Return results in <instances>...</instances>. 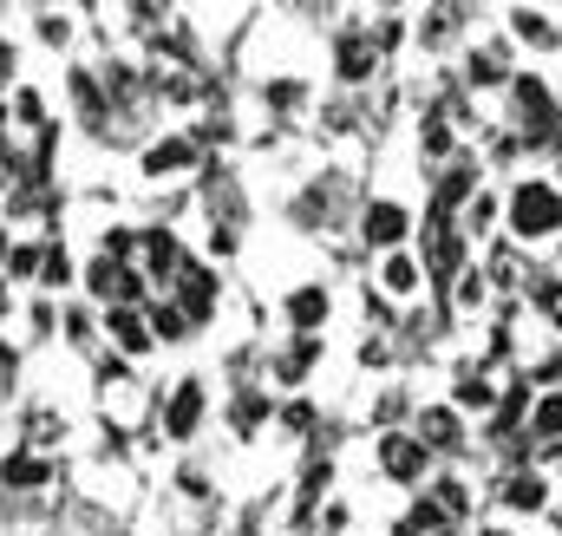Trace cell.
Instances as JSON below:
<instances>
[{"label": "cell", "mask_w": 562, "mask_h": 536, "mask_svg": "<svg viewBox=\"0 0 562 536\" xmlns=\"http://www.w3.org/2000/svg\"><path fill=\"white\" fill-rule=\"evenodd\" d=\"M373 66H380V46H373L367 33H347V40H340V72H347V79H367Z\"/></svg>", "instance_id": "52a82bcc"}, {"label": "cell", "mask_w": 562, "mask_h": 536, "mask_svg": "<svg viewBox=\"0 0 562 536\" xmlns=\"http://www.w3.org/2000/svg\"><path fill=\"white\" fill-rule=\"evenodd\" d=\"M144 256H150V275H157V281H177V236L150 230V236H144Z\"/></svg>", "instance_id": "7c38bea8"}, {"label": "cell", "mask_w": 562, "mask_h": 536, "mask_svg": "<svg viewBox=\"0 0 562 536\" xmlns=\"http://www.w3.org/2000/svg\"><path fill=\"white\" fill-rule=\"evenodd\" d=\"M537 301H543V308L562 321V281H537Z\"/></svg>", "instance_id": "7402d4cb"}, {"label": "cell", "mask_w": 562, "mask_h": 536, "mask_svg": "<svg viewBox=\"0 0 562 536\" xmlns=\"http://www.w3.org/2000/svg\"><path fill=\"white\" fill-rule=\"evenodd\" d=\"M46 275H40V281H46V288H66V281H72V263H66V256H59V249H53V256H46Z\"/></svg>", "instance_id": "ffe728a7"}, {"label": "cell", "mask_w": 562, "mask_h": 536, "mask_svg": "<svg viewBox=\"0 0 562 536\" xmlns=\"http://www.w3.org/2000/svg\"><path fill=\"white\" fill-rule=\"evenodd\" d=\"M504 504H510V511H543V504H550V484H543L537 471H510V478H504Z\"/></svg>", "instance_id": "5b68a950"}, {"label": "cell", "mask_w": 562, "mask_h": 536, "mask_svg": "<svg viewBox=\"0 0 562 536\" xmlns=\"http://www.w3.org/2000/svg\"><path fill=\"white\" fill-rule=\"evenodd\" d=\"M59 432H66V425H59V418H53V412H40V418H33V445H53V438H59Z\"/></svg>", "instance_id": "44dd1931"}, {"label": "cell", "mask_w": 562, "mask_h": 536, "mask_svg": "<svg viewBox=\"0 0 562 536\" xmlns=\"http://www.w3.org/2000/svg\"><path fill=\"white\" fill-rule=\"evenodd\" d=\"M530 432L537 438H562V393H550V400L530 412Z\"/></svg>", "instance_id": "9a60e30c"}, {"label": "cell", "mask_w": 562, "mask_h": 536, "mask_svg": "<svg viewBox=\"0 0 562 536\" xmlns=\"http://www.w3.org/2000/svg\"><path fill=\"white\" fill-rule=\"evenodd\" d=\"M445 531V511L431 504V498H419L413 511H406V524H400V536H438Z\"/></svg>", "instance_id": "4fadbf2b"}, {"label": "cell", "mask_w": 562, "mask_h": 536, "mask_svg": "<svg viewBox=\"0 0 562 536\" xmlns=\"http://www.w3.org/2000/svg\"><path fill=\"white\" fill-rule=\"evenodd\" d=\"M413 438H419V445H445V451H451V445L464 438V432H458V412H445V405H438V412H425Z\"/></svg>", "instance_id": "30bf717a"}, {"label": "cell", "mask_w": 562, "mask_h": 536, "mask_svg": "<svg viewBox=\"0 0 562 536\" xmlns=\"http://www.w3.org/2000/svg\"><path fill=\"white\" fill-rule=\"evenodd\" d=\"M557 223H562V197H557V183H524V190L510 197V230H517L524 243L550 236Z\"/></svg>", "instance_id": "6da1fadb"}, {"label": "cell", "mask_w": 562, "mask_h": 536, "mask_svg": "<svg viewBox=\"0 0 562 536\" xmlns=\"http://www.w3.org/2000/svg\"><path fill=\"white\" fill-rule=\"evenodd\" d=\"M406 223H413V216H406L400 203H373V210H367V243H373V249H393V243H406Z\"/></svg>", "instance_id": "277c9868"}, {"label": "cell", "mask_w": 562, "mask_h": 536, "mask_svg": "<svg viewBox=\"0 0 562 536\" xmlns=\"http://www.w3.org/2000/svg\"><path fill=\"white\" fill-rule=\"evenodd\" d=\"M183 164H190V144H183V137H164V144L144 150V170H150V177H177Z\"/></svg>", "instance_id": "ba28073f"}, {"label": "cell", "mask_w": 562, "mask_h": 536, "mask_svg": "<svg viewBox=\"0 0 562 536\" xmlns=\"http://www.w3.org/2000/svg\"><path fill=\"white\" fill-rule=\"evenodd\" d=\"M0 314H7V281H0Z\"/></svg>", "instance_id": "cb8c5ba5"}, {"label": "cell", "mask_w": 562, "mask_h": 536, "mask_svg": "<svg viewBox=\"0 0 562 536\" xmlns=\"http://www.w3.org/2000/svg\"><path fill=\"white\" fill-rule=\"evenodd\" d=\"M458 405H477V412H484V405H491V380H484V373H464V380H458Z\"/></svg>", "instance_id": "d6986e66"}, {"label": "cell", "mask_w": 562, "mask_h": 536, "mask_svg": "<svg viewBox=\"0 0 562 536\" xmlns=\"http://www.w3.org/2000/svg\"><path fill=\"white\" fill-rule=\"evenodd\" d=\"M196 418H203V387H196V380H183V387L170 393V405H164V432H170V438H190V432H196Z\"/></svg>", "instance_id": "3957f363"}, {"label": "cell", "mask_w": 562, "mask_h": 536, "mask_svg": "<svg viewBox=\"0 0 562 536\" xmlns=\"http://www.w3.org/2000/svg\"><path fill=\"white\" fill-rule=\"evenodd\" d=\"M7 66H13V46H0V72H7Z\"/></svg>", "instance_id": "603a6c76"}, {"label": "cell", "mask_w": 562, "mask_h": 536, "mask_svg": "<svg viewBox=\"0 0 562 536\" xmlns=\"http://www.w3.org/2000/svg\"><path fill=\"white\" fill-rule=\"evenodd\" d=\"M288 314H294V321H301V327H314V321H321V314H327V294H321V288H301V294H294V301H288Z\"/></svg>", "instance_id": "e0dca14e"}, {"label": "cell", "mask_w": 562, "mask_h": 536, "mask_svg": "<svg viewBox=\"0 0 562 536\" xmlns=\"http://www.w3.org/2000/svg\"><path fill=\"white\" fill-rule=\"evenodd\" d=\"M144 327H150L157 340H183V334H190V314H183V308H150Z\"/></svg>", "instance_id": "5bb4252c"}, {"label": "cell", "mask_w": 562, "mask_h": 536, "mask_svg": "<svg viewBox=\"0 0 562 536\" xmlns=\"http://www.w3.org/2000/svg\"><path fill=\"white\" fill-rule=\"evenodd\" d=\"M386 288H393V294H413V288H419V268L406 263V256H393V263H386Z\"/></svg>", "instance_id": "ac0fdd59"}, {"label": "cell", "mask_w": 562, "mask_h": 536, "mask_svg": "<svg viewBox=\"0 0 562 536\" xmlns=\"http://www.w3.org/2000/svg\"><path fill=\"white\" fill-rule=\"evenodd\" d=\"M0 478H7L13 491H33V484H46V458H33V451H13V458L0 465Z\"/></svg>", "instance_id": "8fae6325"}, {"label": "cell", "mask_w": 562, "mask_h": 536, "mask_svg": "<svg viewBox=\"0 0 562 536\" xmlns=\"http://www.w3.org/2000/svg\"><path fill=\"white\" fill-rule=\"evenodd\" d=\"M510 26H517V40H530V46H557V26H550V20H537L530 7H524Z\"/></svg>", "instance_id": "2e32d148"}, {"label": "cell", "mask_w": 562, "mask_h": 536, "mask_svg": "<svg viewBox=\"0 0 562 536\" xmlns=\"http://www.w3.org/2000/svg\"><path fill=\"white\" fill-rule=\"evenodd\" d=\"M105 327L119 334V347H125V354H144V347H150V327H144L138 308H112V321H105Z\"/></svg>", "instance_id": "9c48e42d"}, {"label": "cell", "mask_w": 562, "mask_h": 536, "mask_svg": "<svg viewBox=\"0 0 562 536\" xmlns=\"http://www.w3.org/2000/svg\"><path fill=\"white\" fill-rule=\"evenodd\" d=\"M177 281H183V308H190V321H203V314L216 308V275H203V268H177Z\"/></svg>", "instance_id": "8992f818"}, {"label": "cell", "mask_w": 562, "mask_h": 536, "mask_svg": "<svg viewBox=\"0 0 562 536\" xmlns=\"http://www.w3.org/2000/svg\"><path fill=\"white\" fill-rule=\"evenodd\" d=\"M380 465H386V478H400V484H413L425 471V445L413 432H386L380 438Z\"/></svg>", "instance_id": "7a4b0ae2"}]
</instances>
